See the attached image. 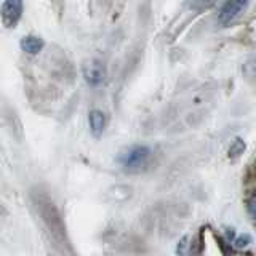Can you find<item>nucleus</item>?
<instances>
[{
	"label": "nucleus",
	"instance_id": "nucleus-1",
	"mask_svg": "<svg viewBox=\"0 0 256 256\" xmlns=\"http://www.w3.org/2000/svg\"><path fill=\"white\" fill-rule=\"evenodd\" d=\"M32 204H34L37 214L40 216V221H42L44 228L56 242V245H60L62 248L69 246L66 226H64V221L61 218L58 208L54 206L52 200L45 194H42V192H34L32 194Z\"/></svg>",
	"mask_w": 256,
	"mask_h": 256
},
{
	"label": "nucleus",
	"instance_id": "nucleus-2",
	"mask_svg": "<svg viewBox=\"0 0 256 256\" xmlns=\"http://www.w3.org/2000/svg\"><path fill=\"white\" fill-rule=\"evenodd\" d=\"M150 156V149L146 146H132L118 156V164L126 170H138L144 166Z\"/></svg>",
	"mask_w": 256,
	"mask_h": 256
},
{
	"label": "nucleus",
	"instance_id": "nucleus-3",
	"mask_svg": "<svg viewBox=\"0 0 256 256\" xmlns=\"http://www.w3.org/2000/svg\"><path fill=\"white\" fill-rule=\"evenodd\" d=\"M82 72H84V77L86 82L93 86L102 84L104 78H106V66H104L100 60L86 61L82 68Z\"/></svg>",
	"mask_w": 256,
	"mask_h": 256
},
{
	"label": "nucleus",
	"instance_id": "nucleus-4",
	"mask_svg": "<svg viewBox=\"0 0 256 256\" xmlns=\"http://www.w3.org/2000/svg\"><path fill=\"white\" fill-rule=\"evenodd\" d=\"M22 13V2L20 0H6L2 5L0 16H2V22L5 28H14L16 22L20 21Z\"/></svg>",
	"mask_w": 256,
	"mask_h": 256
},
{
	"label": "nucleus",
	"instance_id": "nucleus-5",
	"mask_svg": "<svg viewBox=\"0 0 256 256\" xmlns=\"http://www.w3.org/2000/svg\"><path fill=\"white\" fill-rule=\"evenodd\" d=\"M246 6H248V4L244 2V0H229V2H226L221 6L220 14H218V21L221 24L232 22L236 18H238L240 13H242Z\"/></svg>",
	"mask_w": 256,
	"mask_h": 256
},
{
	"label": "nucleus",
	"instance_id": "nucleus-6",
	"mask_svg": "<svg viewBox=\"0 0 256 256\" xmlns=\"http://www.w3.org/2000/svg\"><path fill=\"white\" fill-rule=\"evenodd\" d=\"M88 120H90V130H92L93 136H101L104 128H106V116H104L101 110L93 109L90 112Z\"/></svg>",
	"mask_w": 256,
	"mask_h": 256
},
{
	"label": "nucleus",
	"instance_id": "nucleus-7",
	"mask_svg": "<svg viewBox=\"0 0 256 256\" xmlns=\"http://www.w3.org/2000/svg\"><path fill=\"white\" fill-rule=\"evenodd\" d=\"M21 48L29 54H37L44 48V40L37 36H26L21 38Z\"/></svg>",
	"mask_w": 256,
	"mask_h": 256
},
{
	"label": "nucleus",
	"instance_id": "nucleus-8",
	"mask_svg": "<svg viewBox=\"0 0 256 256\" xmlns=\"http://www.w3.org/2000/svg\"><path fill=\"white\" fill-rule=\"evenodd\" d=\"M245 141L242 138H236L234 141H232L230 144V148H229V157L232 158H236L238 156H242L244 154V150H245Z\"/></svg>",
	"mask_w": 256,
	"mask_h": 256
},
{
	"label": "nucleus",
	"instance_id": "nucleus-9",
	"mask_svg": "<svg viewBox=\"0 0 256 256\" xmlns=\"http://www.w3.org/2000/svg\"><path fill=\"white\" fill-rule=\"evenodd\" d=\"M244 74L248 78H256V56L248 58L244 64Z\"/></svg>",
	"mask_w": 256,
	"mask_h": 256
},
{
	"label": "nucleus",
	"instance_id": "nucleus-10",
	"mask_svg": "<svg viewBox=\"0 0 256 256\" xmlns=\"http://www.w3.org/2000/svg\"><path fill=\"white\" fill-rule=\"evenodd\" d=\"M248 244H250V236H248V234L240 236V237H237V240H236V246H237V248H244V246H246Z\"/></svg>",
	"mask_w": 256,
	"mask_h": 256
},
{
	"label": "nucleus",
	"instance_id": "nucleus-11",
	"mask_svg": "<svg viewBox=\"0 0 256 256\" xmlns=\"http://www.w3.org/2000/svg\"><path fill=\"white\" fill-rule=\"evenodd\" d=\"M248 212H250V214L253 216V220L256 222V197L248 200Z\"/></svg>",
	"mask_w": 256,
	"mask_h": 256
},
{
	"label": "nucleus",
	"instance_id": "nucleus-12",
	"mask_svg": "<svg viewBox=\"0 0 256 256\" xmlns=\"http://www.w3.org/2000/svg\"><path fill=\"white\" fill-rule=\"evenodd\" d=\"M254 224H256V222H254Z\"/></svg>",
	"mask_w": 256,
	"mask_h": 256
}]
</instances>
